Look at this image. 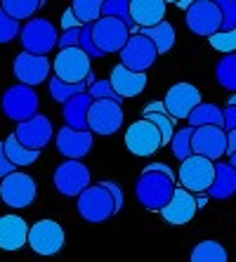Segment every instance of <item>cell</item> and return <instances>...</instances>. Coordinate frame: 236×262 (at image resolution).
Here are the masks:
<instances>
[{
	"label": "cell",
	"instance_id": "1",
	"mask_svg": "<svg viewBox=\"0 0 236 262\" xmlns=\"http://www.w3.org/2000/svg\"><path fill=\"white\" fill-rule=\"evenodd\" d=\"M175 180L177 177L158 170H142V175L137 177V184H135V196L146 210L161 213V208L173 199L177 189Z\"/></svg>",
	"mask_w": 236,
	"mask_h": 262
},
{
	"label": "cell",
	"instance_id": "24",
	"mask_svg": "<svg viewBox=\"0 0 236 262\" xmlns=\"http://www.w3.org/2000/svg\"><path fill=\"white\" fill-rule=\"evenodd\" d=\"M165 0H130V14L137 26H154L165 19Z\"/></svg>",
	"mask_w": 236,
	"mask_h": 262
},
{
	"label": "cell",
	"instance_id": "18",
	"mask_svg": "<svg viewBox=\"0 0 236 262\" xmlns=\"http://www.w3.org/2000/svg\"><path fill=\"white\" fill-rule=\"evenodd\" d=\"M191 146H194V154L220 161L227 154V130L222 125H199L194 130Z\"/></svg>",
	"mask_w": 236,
	"mask_h": 262
},
{
	"label": "cell",
	"instance_id": "21",
	"mask_svg": "<svg viewBox=\"0 0 236 262\" xmlns=\"http://www.w3.org/2000/svg\"><path fill=\"white\" fill-rule=\"evenodd\" d=\"M111 85H114V90L121 95V97H137V95H142L146 88V71H135V69L125 67V64H116L114 69H111Z\"/></svg>",
	"mask_w": 236,
	"mask_h": 262
},
{
	"label": "cell",
	"instance_id": "19",
	"mask_svg": "<svg viewBox=\"0 0 236 262\" xmlns=\"http://www.w3.org/2000/svg\"><path fill=\"white\" fill-rule=\"evenodd\" d=\"M163 102L173 118H187L203 99H201V90L194 83H175V85L165 92Z\"/></svg>",
	"mask_w": 236,
	"mask_h": 262
},
{
	"label": "cell",
	"instance_id": "20",
	"mask_svg": "<svg viewBox=\"0 0 236 262\" xmlns=\"http://www.w3.org/2000/svg\"><path fill=\"white\" fill-rule=\"evenodd\" d=\"M92 142H95L92 130H76L71 125H64L57 133V151L64 159H85L92 149Z\"/></svg>",
	"mask_w": 236,
	"mask_h": 262
},
{
	"label": "cell",
	"instance_id": "12",
	"mask_svg": "<svg viewBox=\"0 0 236 262\" xmlns=\"http://www.w3.org/2000/svg\"><path fill=\"white\" fill-rule=\"evenodd\" d=\"M92 36L99 50H104L106 55L109 52H121L125 48L127 38H130V26L118 17H102L97 21H92Z\"/></svg>",
	"mask_w": 236,
	"mask_h": 262
},
{
	"label": "cell",
	"instance_id": "54",
	"mask_svg": "<svg viewBox=\"0 0 236 262\" xmlns=\"http://www.w3.org/2000/svg\"><path fill=\"white\" fill-rule=\"evenodd\" d=\"M45 5H48V0H40V7H45Z\"/></svg>",
	"mask_w": 236,
	"mask_h": 262
},
{
	"label": "cell",
	"instance_id": "29",
	"mask_svg": "<svg viewBox=\"0 0 236 262\" xmlns=\"http://www.w3.org/2000/svg\"><path fill=\"white\" fill-rule=\"evenodd\" d=\"M90 88V80H78V83H67V80L61 78H50V97L55 99V102L64 104L67 99H71L73 95H80V92H88Z\"/></svg>",
	"mask_w": 236,
	"mask_h": 262
},
{
	"label": "cell",
	"instance_id": "53",
	"mask_svg": "<svg viewBox=\"0 0 236 262\" xmlns=\"http://www.w3.org/2000/svg\"><path fill=\"white\" fill-rule=\"evenodd\" d=\"M229 104H236V92H234V95H231V97H229Z\"/></svg>",
	"mask_w": 236,
	"mask_h": 262
},
{
	"label": "cell",
	"instance_id": "17",
	"mask_svg": "<svg viewBox=\"0 0 236 262\" xmlns=\"http://www.w3.org/2000/svg\"><path fill=\"white\" fill-rule=\"evenodd\" d=\"M14 135H17V140L24 146H29V149H38V151H40V149H45V146L52 142V135L55 133H52V123H50V118L36 114V116L26 118V121H19Z\"/></svg>",
	"mask_w": 236,
	"mask_h": 262
},
{
	"label": "cell",
	"instance_id": "8",
	"mask_svg": "<svg viewBox=\"0 0 236 262\" xmlns=\"http://www.w3.org/2000/svg\"><path fill=\"white\" fill-rule=\"evenodd\" d=\"M90 59L92 57L88 55L80 45H73V48H59L55 61H52V71H55L57 78L67 80V83H78V80L88 78V73L92 71Z\"/></svg>",
	"mask_w": 236,
	"mask_h": 262
},
{
	"label": "cell",
	"instance_id": "43",
	"mask_svg": "<svg viewBox=\"0 0 236 262\" xmlns=\"http://www.w3.org/2000/svg\"><path fill=\"white\" fill-rule=\"evenodd\" d=\"M12 170H17V165L12 161L7 159V151H5V142H0V180L5 175H10Z\"/></svg>",
	"mask_w": 236,
	"mask_h": 262
},
{
	"label": "cell",
	"instance_id": "13",
	"mask_svg": "<svg viewBox=\"0 0 236 262\" xmlns=\"http://www.w3.org/2000/svg\"><path fill=\"white\" fill-rule=\"evenodd\" d=\"M158 48L144 33H130L125 48L121 50V61L135 71H149L158 59Z\"/></svg>",
	"mask_w": 236,
	"mask_h": 262
},
{
	"label": "cell",
	"instance_id": "15",
	"mask_svg": "<svg viewBox=\"0 0 236 262\" xmlns=\"http://www.w3.org/2000/svg\"><path fill=\"white\" fill-rule=\"evenodd\" d=\"M14 78L19 83H26V85H40L50 78V71H52V64H50L48 55H36V52H19L14 57L12 64Z\"/></svg>",
	"mask_w": 236,
	"mask_h": 262
},
{
	"label": "cell",
	"instance_id": "25",
	"mask_svg": "<svg viewBox=\"0 0 236 262\" xmlns=\"http://www.w3.org/2000/svg\"><path fill=\"white\" fill-rule=\"evenodd\" d=\"M236 194V168L231 163H215V180H212L208 196L215 201H227Z\"/></svg>",
	"mask_w": 236,
	"mask_h": 262
},
{
	"label": "cell",
	"instance_id": "28",
	"mask_svg": "<svg viewBox=\"0 0 236 262\" xmlns=\"http://www.w3.org/2000/svg\"><path fill=\"white\" fill-rule=\"evenodd\" d=\"M189 125H222L224 128V109H220L218 104H208V102H201L191 114L187 116Z\"/></svg>",
	"mask_w": 236,
	"mask_h": 262
},
{
	"label": "cell",
	"instance_id": "26",
	"mask_svg": "<svg viewBox=\"0 0 236 262\" xmlns=\"http://www.w3.org/2000/svg\"><path fill=\"white\" fill-rule=\"evenodd\" d=\"M137 33H144L146 38H152L161 55H165V52H170V50L175 48V38H177L175 26L170 24V21H165V19L161 24H154V26H139Z\"/></svg>",
	"mask_w": 236,
	"mask_h": 262
},
{
	"label": "cell",
	"instance_id": "33",
	"mask_svg": "<svg viewBox=\"0 0 236 262\" xmlns=\"http://www.w3.org/2000/svg\"><path fill=\"white\" fill-rule=\"evenodd\" d=\"M0 5L7 14H12L19 21H26L40 10V0H0Z\"/></svg>",
	"mask_w": 236,
	"mask_h": 262
},
{
	"label": "cell",
	"instance_id": "14",
	"mask_svg": "<svg viewBox=\"0 0 236 262\" xmlns=\"http://www.w3.org/2000/svg\"><path fill=\"white\" fill-rule=\"evenodd\" d=\"M64 229L55 220H38L29 229V246L38 255H57L64 248Z\"/></svg>",
	"mask_w": 236,
	"mask_h": 262
},
{
	"label": "cell",
	"instance_id": "6",
	"mask_svg": "<svg viewBox=\"0 0 236 262\" xmlns=\"http://www.w3.org/2000/svg\"><path fill=\"white\" fill-rule=\"evenodd\" d=\"M184 24L194 36L210 38L222 29V12L215 0H196L184 10Z\"/></svg>",
	"mask_w": 236,
	"mask_h": 262
},
{
	"label": "cell",
	"instance_id": "51",
	"mask_svg": "<svg viewBox=\"0 0 236 262\" xmlns=\"http://www.w3.org/2000/svg\"><path fill=\"white\" fill-rule=\"evenodd\" d=\"M191 3H196V0H177L175 5H177V7H180V10H187V7H189V5H191Z\"/></svg>",
	"mask_w": 236,
	"mask_h": 262
},
{
	"label": "cell",
	"instance_id": "4",
	"mask_svg": "<svg viewBox=\"0 0 236 262\" xmlns=\"http://www.w3.org/2000/svg\"><path fill=\"white\" fill-rule=\"evenodd\" d=\"M38 106H40V102H38L36 90H33V85H26V83H17V85L7 88L5 95L0 97L3 114L14 123L36 116Z\"/></svg>",
	"mask_w": 236,
	"mask_h": 262
},
{
	"label": "cell",
	"instance_id": "38",
	"mask_svg": "<svg viewBox=\"0 0 236 262\" xmlns=\"http://www.w3.org/2000/svg\"><path fill=\"white\" fill-rule=\"evenodd\" d=\"M208 43H210L212 50H218V52H222V55H227V52H236V29H231V31L220 29L218 33H212V36L208 38Z\"/></svg>",
	"mask_w": 236,
	"mask_h": 262
},
{
	"label": "cell",
	"instance_id": "52",
	"mask_svg": "<svg viewBox=\"0 0 236 262\" xmlns=\"http://www.w3.org/2000/svg\"><path fill=\"white\" fill-rule=\"evenodd\" d=\"M229 163L236 168V151H231V154H229Z\"/></svg>",
	"mask_w": 236,
	"mask_h": 262
},
{
	"label": "cell",
	"instance_id": "44",
	"mask_svg": "<svg viewBox=\"0 0 236 262\" xmlns=\"http://www.w3.org/2000/svg\"><path fill=\"white\" fill-rule=\"evenodd\" d=\"M61 31H67V29H78V26H83L80 24V19L76 17V12H73L71 7L69 10H64V14H61Z\"/></svg>",
	"mask_w": 236,
	"mask_h": 262
},
{
	"label": "cell",
	"instance_id": "41",
	"mask_svg": "<svg viewBox=\"0 0 236 262\" xmlns=\"http://www.w3.org/2000/svg\"><path fill=\"white\" fill-rule=\"evenodd\" d=\"M222 12V31L236 29V0H215Z\"/></svg>",
	"mask_w": 236,
	"mask_h": 262
},
{
	"label": "cell",
	"instance_id": "7",
	"mask_svg": "<svg viewBox=\"0 0 236 262\" xmlns=\"http://www.w3.org/2000/svg\"><path fill=\"white\" fill-rule=\"evenodd\" d=\"M177 180L182 187H187L194 194L208 191L212 180H215V161L208 156H201V154H191L189 159L182 161L180 170H177Z\"/></svg>",
	"mask_w": 236,
	"mask_h": 262
},
{
	"label": "cell",
	"instance_id": "30",
	"mask_svg": "<svg viewBox=\"0 0 236 262\" xmlns=\"http://www.w3.org/2000/svg\"><path fill=\"white\" fill-rule=\"evenodd\" d=\"M229 255H227V248H224L220 241H201V244L194 246L191 250V262H227Z\"/></svg>",
	"mask_w": 236,
	"mask_h": 262
},
{
	"label": "cell",
	"instance_id": "36",
	"mask_svg": "<svg viewBox=\"0 0 236 262\" xmlns=\"http://www.w3.org/2000/svg\"><path fill=\"white\" fill-rule=\"evenodd\" d=\"M102 14L123 19V21L130 26V31H133V26H137L133 21V14H130V0H106V3H104Z\"/></svg>",
	"mask_w": 236,
	"mask_h": 262
},
{
	"label": "cell",
	"instance_id": "5",
	"mask_svg": "<svg viewBox=\"0 0 236 262\" xmlns=\"http://www.w3.org/2000/svg\"><path fill=\"white\" fill-rule=\"evenodd\" d=\"M19 40L24 45L26 52H36V55H50L59 43L57 36V26L50 19H26V24L22 26Z\"/></svg>",
	"mask_w": 236,
	"mask_h": 262
},
{
	"label": "cell",
	"instance_id": "31",
	"mask_svg": "<svg viewBox=\"0 0 236 262\" xmlns=\"http://www.w3.org/2000/svg\"><path fill=\"white\" fill-rule=\"evenodd\" d=\"M215 78L224 90L236 92V52H227L215 64Z\"/></svg>",
	"mask_w": 236,
	"mask_h": 262
},
{
	"label": "cell",
	"instance_id": "27",
	"mask_svg": "<svg viewBox=\"0 0 236 262\" xmlns=\"http://www.w3.org/2000/svg\"><path fill=\"white\" fill-rule=\"evenodd\" d=\"M3 142H5L7 159L12 161L17 168H26V165H33V163L38 161V156H40V151H38V149H29V146L22 144V142L17 140V135H7Z\"/></svg>",
	"mask_w": 236,
	"mask_h": 262
},
{
	"label": "cell",
	"instance_id": "47",
	"mask_svg": "<svg viewBox=\"0 0 236 262\" xmlns=\"http://www.w3.org/2000/svg\"><path fill=\"white\" fill-rule=\"evenodd\" d=\"M144 170H158V172H165V175H173V177H177L175 172L170 170V168H168V165H165V163H152V165H146Z\"/></svg>",
	"mask_w": 236,
	"mask_h": 262
},
{
	"label": "cell",
	"instance_id": "42",
	"mask_svg": "<svg viewBox=\"0 0 236 262\" xmlns=\"http://www.w3.org/2000/svg\"><path fill=\"white\" fill-rule=\"evenodd\" d=\"M80 29H83V26H78V29H67V31H61L57 48H73V45H78V43H80Z\"/></svg>",
	"mask_w": 236,
	"mask_h": 262
},
{
	"label": "cell",
	"instance_id": "35",
	"mask_svg": "<svg viewBox=\"0 0 236 262\" xmlns=\"http://www.w3.org/2000/svg\"><path fill=\"white\" fill-rule=\"evenodd\" d=\"M144 118H149V121H154L158 125V130H161V135H163V146L173 142L177 118H173L168 111H152V114H144Z\"/></svg>",
	"mask_w": 236,
	"mask_h": 262
},
{
	"label": "cell",
	"instance_id": "9",
	"mask_svg": "<svg viewBox=\"0 0 236 262\" xmlns=\"http://www.w3.org/2000/svg\"><path fill=\"white\" fill-rule=\"evenodd\" d=\"M55 187L67 199H78L80 191L90 187V168L80 159H67L55 168Z\"/></svg>",
	"mask_w": 236,
	"mask_h": 262
},
{
	"label": "cell",
	"instance_id": "49",
	"mask_svg": "<svg viewBox=\"0 0 236 262\" xmlns=\"http://www.w3.org/2000/svg\"><path fill=\"white\" fill-rule=\"evenodd\" d=\"M152 111H168V106H165V102H152L144 106V114H152Z\"/></svg>",
	"mask_w": 236,
	"mask_h": 262
},
{
	"label": "cell",
	"instance_id": "10",
	"mask_svg": "<svg viewBox=\"0 0 236 262\" xmlns=\"http://www.w3.org/2000/svg\"><path fill=\"white\" fill-rule=\"evenodd\" d=\"M125 146L135 156H152L163 146V135L154 121L142 118L125 130Z\"/></svg>",
	"mask_w": 236,
	"mask_h": 262
},
{
	"label": "cell",
	"instance_id": "45",
	"mask_svg": "<svg viewBox=\"0 0 236 262\" xmlns=\"http://www.w3.org/2000/svg\"><path fill=\"white\" fill-rule=\"evenodd\" d=\"M236 128V104H227L224 106V130Z\"/></svg>",
	"mask_w": 236,
	"mask_h": 262
},
{
	"label": "cell",
	"instance_id": "46",
	"mask_svg": "<svg viewBox=\"0 0 236 262\" xmlns=\"http://www.w3.org/2000/svg\"><path fill=\"white\" fill-rule=\"evenodd\" d=\"M106 187H109V191L111 194H114V199H116V208H118V210H121L123 208V203H125V196H123V191H121V187H118V184L116 182H111V180H106Z\"/></svg>",
	"mask_w": 236,
	"mask_h": 262
},
{
	"label": "cell",
	"instance_id": "11",
	"mask_svg": "<svg viewBox=\"0 0 236 262\" xmlns=\"http://www.w3.org/2000/svg\"><path fill=\"white\" fill-rule=\"evenodd\" d=\"M123 125V109L116 99H95L88 111V128L99 137H111Z\"/></svg>",
	"mask_w": 236,
	"mask_h": 262
},
{
	"label": "cell",
	"instance_id": "2",
	"mask_svg": "<svg viewBox=\"0 0 236 262\" xmlns=\"http://www.w3.org/2000/svg\"><path fill=\"white\" fill-rule=\"evenodd\" d=\"M118 213L116 208V199L109 191V187L104 182L99 184H90L85 191H80L78 196V215L85 222H92V225H99V222H106L111 215Z\"/></svg>",
	"mask_w": 236,
	"mask_h": 262
},
{
	"label": "cell",
	"instance_id": "32",
	"mask_svg": "<svg viewBox=\"0 0 236 262\" xmlns=\"http://www.w3.org/2000/svg\"><path fill=\"white\" fill-rule=\"evenodd\" d=\"M106 0H71V10L80 19V24H92L102 17Z\"/></svg>",
	"mask_w": 236,
	"mask_h": 262
},
{
	"label": "cell",
	"instance_id": "23",
	"mask_svg": "<svg viewBox=\"0 0 236 262\" xmlns=\"http://www.w3.org/2000/svg\"><path fill=\"white\" fill-rule=\"evenodd\" d=\"M92 102H95V97L90 92H80V95H73L71 99H67L64 109H61L64 123L76 130H90L88 128V111H90Z\"/></svg>",
	"mask_w": 236,
	"mask_h": 262
},
{
	"label": "cell",
	"instance_id": "34",
	"mask_svg": "<svg viewBox=\"0 0 236 262\" xmlns=\"http://www.w3.org/2000/svg\"><path fill=\"white\" fill-rule=\"evenodd\" d=\"M194 125H189V128H182L173 135V142H170V149L175 154L177 161H184L189 159L191 154H194V146H191V140H194Z\"/></svg>",
	"mask_w": 236,
	"mask_h": 262
},
{
	"label": "cell",
	"instance_id": "50",
	"mask_svg": "<svg viewBox=\"0 0 236 262\" xmlns=\"http://www.w3.org/2000/svg\"><path fill=\"white\" fill-rule=\"evenodd\" d=\"M208 199H210V196H208V191H201V194H196V203H199V210L208 206Z\"/></svg>",
	"mask_w": 236,
	"mask_h": 262
},
{
	"label": "cell",
	"instance_id": "3",
	"mask_svg": "<svg viewBox=\"0 0 236 262\" xmlns=\"http://www.w3.org/2000/svg\"><path fill=\"white\" fill-rule=\"evenodd\" d=\"M36 194L38 189L33 177L29 172H19V168L0 180V201L5 203L7 208H12V210L29 208L31 203L36 201Z\"/></svg>",
	"mask_w": 236,
	"mask_h": 262
},
{
	"label": "cell",
	"instance_id": "39",
	"mask_svg": "<svg viewBox=\"0 0 236 262\" xmlns=\"http://www.w3.org/2000/svg\"><path fill=\"white\" fill-rule=\"evenodd\" d=\"M88 92H90L95 99H116L118 104L125 102V97H121L118 92L114 90V85H111L109 78L104 80H95V83H90V88H88Z\"/></svg>",
	"mask_w": 236,
	"mask_h": 262
},
{
	"label": "cell",
	"instance_id": "40",
	"mask_svg": "<svg viewBox=\"0 0 236 262\" xmlns=\"http://www.w3.org/2000/svg\"><path fill=\"white\" fill-rule=\"evenodd\" d=\"M78 45L92 57V59H102V57L106 55V52H104V50H99L97 43H95V36H92V24H83V29H80V43Z\"/></svg>",
	"mask_w": 236,
	"mask_h": 262
},
{
	"label": "cell",
	"instance_id": "37",
	"mask_svg": "<svg viewBox=\"0 0 236 262\" xmlns=\"http://www.w3.org/2000/svg\"><path fill=\"white\" fill-rule=\"evenodd\" d=\"M19 33H22L19 19H14L12 14H7L5 10H3V5H0V45L12 43Z\"/></svg>",
	"mask_w": 236,
	"mask_h": 262
},
{
	"label": "cell",
	"instance_id": "22",
	"mask_svg": "<svg viewBox=\"0 0 236 262\" xmlns=\"http://www.w3.org/2000/svg\"><path fill=\"white\" fill-rule=\"evenodd\" d=\"M29 229L22 215H3L0 217V250H19L29 244Z\"/></svg>",
	"mask_w": 236,
	"mask_h": 262
},
{
	"label": "cell",
	"instance_id": "48",
	"mask_svg": "<svg viewBox=\"0 0 236 262\" xmlns=\"http://www.w3.org/2000/svg\"><path fill=\"white\" fill-rule=\"evenodd\" d=\"M236 151V128L234 130H227V154Z\"/></svg>",
	"mask_w": 236,
	"mask_h": 262
},
{
	"label": "cell",
	"instance_id": "16",
	"mask_svg": "<svg viewBox=\"0 0 236 262\" xmlns=\"http://www.w3.org/2000/svg\"><path fill=\"white\" fill-rule=\"evenodd\" d=\"M199 213V203H196V194L189 191L187 187H177L173 199L161 208V217L168 222V225H187L194 220V215Z\"/></svg>",
	"mask_w": 236,
	"mask_h": 262
},
{
	"label": "cell",
	"instance_id": "55",
	"mask_svg": "<svg viewBox=\"0 0 236 262\" xmlns=\"http://www.w3.org/2000/svg\"><path fill=\"white\" fill-rule=\"evenodd\" d=\"M165 3H173V5H175V3H177V0H165Z\"/></svg>",
	"mask_w": 236,
	"mask_h": 262
}]
</instances>
